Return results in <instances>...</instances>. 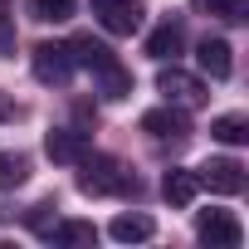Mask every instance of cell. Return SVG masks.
<instances>
[{"label": "cell", "mask_w": 249, "mask_h": 249, "mask_svg": "<svg viewBox=\"0 0 249 249\" xmlns=\"http://www.w3.org/2000/svg\"><path fill=\"white\" fill-rule=\"evenodd\" d=\"M98 83H103V98H127V93H132V73L122 69V64L98 69Z\"/></svg>", "instance_id": "cell-16"}, {"label": "cell", "mask_w": 249, "mask_h": 249, "mask_svg": "<svg viewBox=\"0 0 249 249\" xmlns=\"http://www.w3.org/2000/svg\"><path fill=\"white\" fill-rule=\"evenodd\" d=\"M54 234H59L64 244H93V239H98V230H93L88 220H69V225H54Z\"/></svg>", "instance_id": "cell-19"}, {"label": "cell", "mask_w": 249, "mask_h": 249, "mask_svg": "<svg viewBox=\"0 0 249 249\" xmlns=\"http://www.w3.org/2000/svg\"><path fill=\"white\" fill-rule=\"evenodd\" d=\"M107 234L122 239V244H132V239H152L157 225H152V215H117V220L107 225Z\"/></svg>", "instance_id": "cell-12"}, {"label": "cell", "mask_w": 249, "mask_h": 249, "mask_svg": "<svg viewBox=\"0 0 249 249\" xmlns=\"http://www.w3.org/2000/svg\"><path fill=\"white\" fill-rule=\"evenodd\" d=\"M191 5L200 10V15H215V20H244V10H249V0H191Z\"/></svg>", "instance_id": "cell-17"}, {"label": "cell", "mask_w": 249, "mask_h": 249, "mask_svg": "<svg viewBox=\"0 0 249 249\" xmlns=\"http://www.w3.org/2000/svg\"><path fill=\"white\" fill-rule=\"evenodd\" d=\"M78 166H83V171H78V191H83V196H127V191H137V181L122 171L112 157H93V152H88Z\"/></svg>", "instance_id": "cell-1"}, {"label": "cell", "mask_w": 249, "mask_h": 249, "mask_svg": "<svg viewBox=\"0 0 249 249\" xmlns=\"http://www.w3.org/2000/svg\"><path fill=\"white\" fill-rule=\"evenodd\" d=\"M15 112H20V107H15V103H10V98H5V93H0V122H10V117H15Z\"/></svg>", "instance_id": "cell-21"}, {"label": "cell", "mask_w": 249, "mask_h": 249, "mask_svg": "<svg viewBox=\"0 0 249 249\" xmlns=\"http://www.w3.org/2000/svg\"><path fill=\"white\" fill-rule=\"evenodd\" d=\"M69 54H73V64H83V69H93V73H98V69H107V64H117V59H112V49H107L103 39H93V35H78V39L69 44Z\"/></svg>", "instance_id": "cell-10"}, {"label": "cell", "mask_w": 249, "mask_h": 249, "mask_svg": "<svg viewBox=\"0 0 249 249\" xmlns=\"http://www.w3.org/2000/svg\"><path fill=\"white\" fill-rule=\"evenodd\" d=\"M142 132L147 137H157V142H181V137H191V117L181 112V107H152L147 117H142Z\"/></svg>", "instance_id": "cell-7"}, {"label": "cell", "mask_w": 249, "mask_h": 249, "mask_svg": "<svg viewBox=\"0 0 249 249\" xmlns=\"http://www.w3.org/2000/svg\"><path fill=\"white\" fill-rule=\"evenodd\" d=\"M93 15L107 35H132L142 30V0H93Z\"/></svg>", "instance_id": "cell-3"}, {"label": "cell", "mask_w": 249, "mask_h": 249, "mask_svg": "<svg viewBox=\"0 0 249 249\" xmlns=\"http://www.w3.org/2000/svg\"><path fill=\"white\" fill-rule=\"evenodd\" d=\"M196 191H200L196 171H166V181H161V196H166L171 205H181V210L196 200Z\"/></svg>", "instance_id": "cell-11"}, {"label": "cell", "mask_w": 249, "mask_h": 249, "mask_svg": "<svg viewBox=\"0 0 249 249\" xmlns=\"http://www.w3.org/2000/svg\"><path fill=\"white\" fill-rule=\"evenodd\" d=\"M234 49L225 44V39H200V49H196V59H200V69L210 73V78H230L234 73V59H230Z\"/></svg>", "instance_id": "cell-9"}, {"label": "cell", "mask_w": 249, "mask_h": 249, "mask_svg": "<svg viewBox=\"0 0 249 249\" xmlns=\"http://www.w3.org/2000/svg\"><path fill=\"white\" fill-rule=\"evenodd\" d=\"M5 49H15V25L0 15V54H5Z\"/></svg>", "instance_id": "cell-20"}, {"label": "cell", "mask_w": 249, "mask_h": 249, "mask_svg": "<svg viewBox=\"0 0 249 249\" xmlns=\"http://www.w3.org/2000/svg\"><path fill=\"white\" fill-rule=\"evenodd\" d=\"M196 181L210 186V191H220V196H239L249 176H244V161H234V157H210V161L196 171Z\"/></svg>", "instance_id": "cell-2"}, {"label": "cell", "mask_w": 249, "mask_h": 249, "mask_svg": "<svg viewBox=\"0 0 249 249\" xmlns=\"http://www.w3.org/2000/svg\"><path fill=\"white\" fill-rule=\"evenodd\" d=\"M69 73H73L69 44H35V78L39 83H69Z\"/></svg>", "instance_id": "cell-5"}, {"label": "cell", "mask_w": 249, "mask_h": 249, "mask_svg": "<svg viewBox=\"0 0 249 249\" xmlns=\"http://www.w3.org/2000/svg\"><path fill=\"white\" fill-rule=\"evenodd\" d=\"M210 137H215V142H225V147H239V142L249 137V122H244L239 112H225V117H215V122H210Z\"/></svg>", "instance_id": "cell-14"}, {"label": "cell", "mask_w": 249, "mask_h": 249, "mask_svg": "<svg viewBox=\"0 0 249 249\" xmlns=\"http://www.w3.org/2000/svg\"><path fill=\"white\" fill-rule=\"evenodd\" d=\"M196 234H200L205 244H225V249H234V244L244 239V230H239V220H234L230 210H205V215L196 220Z\"/></svg>", "instance_id": "cell-8"}, {"label": "cell", "mask_w": 249, "mask_h": 249, "mask_svg": "<svg viewBox=\"0 0 249 249\" xmlns=\"http://www.w3.org/2000/svg\"><path fill=\"white\" fill-rule=\"evenodd\" d=\"M25 176H30V161H25L20 152H0V191L25 186Z\"/></svg>", "instance_id": "cell-15"}, {"label": "cell", "mask_w": 249, "mask_h": 249, "mask_svg": "<svg viewBox=\"0 0 249 249\" xmlns=\"http://www.w3.org/2000/svg\"><path fill=\"white\" fill-rule=\"evenodd\" d=\"M157 88L171 98V103H186V107H196V103H205V83L196 78V73H186V69H161L157 73Z\"/></svg>", "instance_id": "cell-6"}, {"label": "cell", "mask_w": 249, "mask_h": 249, "mask_svg": "<svg viewBox=\"0 0 249 249\" xmlns=\"http://www.w3.org/2000/svg\"><path fill=\"white\" fill-rule=\"evenodd\" d=\"M44 152H49V161H59V166H78V161L93 152V142H88V132H78V127H54V132L44 137Z\"/></svg>", "instance_id": "cell-4"}, {"label": "cell", "mask_w": 249, "mask_h": 249, "mask_svg": "<svg viewBox=\"0 0 249 249\" xmlns=\"http://www.w3.org/2000/svg\"><path fill=\"white\" fill-rule=\"evenodd\" d=\"M73 5H78V0H30V15H35V20H54V25H59V20H69V15H73Z\"/></svg>", "instance_id": "cell-18"}, {"label": "cell", "mask_w": 249, "mask_h": 249, "mask_svg": "<svg viewBox=\"0 0 249 249\" xmlns=\"http://www.w3.org/2000/svg\"><path fill=\"white\" fill-rule=\"evenodd\" d=\"M147 54H152V59H176V54H181V30H176L171 20L157 25V30L147 35Z\"/></svg>", "instance_id": "cell-13"}]
</instances>
